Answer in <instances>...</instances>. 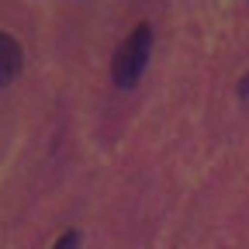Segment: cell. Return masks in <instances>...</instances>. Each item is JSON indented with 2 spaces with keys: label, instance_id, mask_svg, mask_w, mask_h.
I'll return each mask as SVG.
<instances>
[{
  "label": "cell",
  "instance_id": "6da1fadb",
  "mask_svg": "<svg viewBox=\"0 0 249 249\" xmlns=\"http://www.w3.org/2000/svg\"><path fill=\"white\" fill-rule=\"evenodd\" d=\"M149 49H152V31L149 24H139L128 38L121 42L118 59H114V83L121 90H132L139 83V76L145 73V62H149Z\"/></svg>",
  "mask_w": 249,
  "mask_h": 249
},
{
  "label": "cell",
  "instance_id": "7a4b0ae2",
  "mask_svg": "<svg viewBox=\"0 0 249 249\" xmlns=\"http://www.w3.org/2000/svg\"><path fill=\"white\" fill-rule=\"evenodd\" d=\"M21 66V49L11 35H0V83H11Z\"/></svg>",
  "mask_w": 249,
  "mask_h": 249
},
{
  "label": "cell",
  "instance_id": "3957f363",
  "mask_svg": "<svg viewBox=\"0 0 249 249\" xmlns=\"http://www.w3.org/2000/svg\"><path fill=\"white\" fill-rule=\"evenodd\" d=\"M76 242H80V235L76 232H66V235L55 242V249H76Z\"/></svg>",
  "mask_w": 249,
  "mask_h": 249
}]
</instances>
